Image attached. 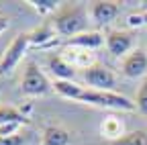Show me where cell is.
Here are the masks:
<instances>
[{
    "instance_id": "obj_1",
    "label": "cell",
    "mask_w": 147,
    "mask_h": 145,
    "mask_svg": "<svg viewBox=\"0 0 147 145\" xmlns=\"http://www.w3.org/2000/svg\"><path fill=\"white\" fill-rule=\"evenodd\" d=\"M53 27H55V33L63 37L65 41L76 37V35L84 33L86 31V25H88V8L82 6V4H63L55 19L51 21Z\"/></svg>"
},
{
    "instance_id": "obj_2",
    "label": "cell",
    "mask_w": 147,
    "mask_h": 145,
    "mask_svg": "<svg viewBox=\"0 0 147 145\" xmlns=\"http://www.w3.org/2000/svg\"><path fill=\"white\" fill-rule=\"evenodd\" d=\"M78 102L98 106V108H110V111H125V113L137 111V104L131 98H127L119 92H104V90H92V88L82 90Z\"/></svg>"
},
{
    "instance_id": "obj_3",
    "label": "cell",
    "mask_w": 147,
    "mask_h": 145,
    "mask_svg": "<svg viewBox=\"0 0 147 145\" xmlns=\"http://www.w3.org/2000/svg\"><path fill=\"white\" fill-rule=\"evenodd\" d=\"M29 47H31L29 33H18L16 37L10 41V45L4 49L2 57H0V78L8 76L10 71L18 65V61L25 57V53H27Z\"/></svg>"
},
{
    "instance_id": "obj_4",
    "label": "cell",
    "mask_w": 147,
    "mask_h": 145,
    "mask_svg": "<svg viewBox=\"0 0 147 145\" xmlns=\"http://www.w3.org/2000/svg\"><path fill=\"white\" fill-rule=\"evenodd\" d=\"M51 82L49 78L41 71V67L37 63H27L25 74H23V82H21V92L25 96H43L51 90Z\"/></svg>"
},
{
    "instance_id": "obj_5",
    "label": "cell",
    "mask_w": 147,
    "mask_h": 145,
    "mask_svg": "<svg viewBox=\"0 0 147 145\" xmlns=\"http://www.w3.org/2000/svg\"><path fill=\"white\" fill-rule=\"evenodd\" d=\"M82 78L92 90H104V92H115L117 88V76L115 71L106 67L104 63H92L82 71Z\"/></svg>"
},
{
    "instance_id": "obj_6",
    "label": "cell",
    "mask_w": 147,
    "mask_h": 145,
    "mask_svg": "<svg viewBox=\"0 0 147 145\" xmlns=\"http://www.w3.org/2000/svg\"><path fill=\"white\" fill-rule=\"evenodd\" d=\"M104 43H106V49L113 57H127L135 49V35L131 31L115 29V31H108L104 35Z\"/></svg>"
},
{
    "instance_id": "obj_7",
    "label": "cell",
    "mask_w": 147,
    "mask_h": 145,
    "mask_svg": "<svg viewBox=\"0 0 147 145\" xmlns=\"http://www.w3.org/2000/svg\"><path fill=\"white\" fill-rule=\"evenodd\" d=\"M121 74L129 80H137L147 76V51L143 47H135L121 61Z\"/></svg>"
},
{
    "instance_id": "obj_8",
    "label": "cell",
    "mask_w": 147,
    "mask_h": 145,
    "mask_svg": "<svg viewBox=\"0 0 147 145\" xmlns=\"http://www.w3.org/2000/svg\"><path fill=\"white\" fill-rule=\"evenodd\" d=\"M88 14L96 25H110L121 14V2H115V0H94L88 6Z\"/></svg>"
},
{
    "instance_id": "obj_9",
    "label": "cell",
    "mask_w": 147,
    "mask_h": 145,
    "mask_svg": "<svg viewBox=\"0 0 147 145\" xmlns=\"http://www.w3.org/2000/svg\"><path fill=\"white\" fill-rule=\"evenodd\" d=\"M102 45H104V35L100 31H84L65 41V47H76V49H84V51H94Z\"/></svg>"
},
{
    "instance_id": "obj_10",
    "label": "cell",
    "mask_w": 147,
    "mask_h": 145,
    "mask_svg": "<svg viewBox=\"0 0 147 145\" xmlns=\"http://www.w3.org/2000/svg\"><path fill=\"white\" fill-rule=\"evenodd\" d=\"M47 67L55 76V80H65V82H76V67H74L63 55H49Z\"/></svg>"
},
{
    "instance_id": "obj_11",
    "label": "cell",
    "mask_w": 147,
    "mask_h": 145,
    "mask_svg": "<svg viewBox=\"0 0 147 145\" xmlns=\"http://www.w3.org/2000/svg\"><path fill=\"white\" fill-rule=\"evenodd\" d=\"M55 35H57V33H55L53 23L51 21H45L43 25H39L37 29H33L29 33V41H31L33 47H49V45H53L55 41H57Z\"/></svg>"
},
{
    "instance_id": "obj_12",
    "label": "cell",
    "mask_w": 147,
    "mask_h": 145,
    "mask_svg": "<svg viewBox=\"0 0 147 145\" xmlns=\"http://www.w3.org/2000/svg\"><path fill=\"white\" fill-rule=\"evenodd\" d=\"M41 145H71L69 131L63 129V127H57V125H49L43 129Z\"/></svg>"
},
{
    "instance_id": "obj_13",
    "label": "cell",
    "mask_w": 147,
    "mask_h": 145,
    "mask_svg": "<svg viewBox=\"0 0 147 145\" xmlns=\"http://www.w3.org/2000/svg\"><path fill=\"white\" fill-rule=\"evenodd\" d=\"M84 88L86 86H80L78 82H65V80H55V84H53L55 92L63 98H69V100H78Z\"/></svg>"
},
{
    "instance_id": "obj_14",
    "label": "cell",
    "mask_w": 147,
    "mask_h": 145,
    "mask_svg": "<svg viewBox=\"0 0 147 145\" xmlns=\"http://www.w3.org/2000/svg\"><path fill=\"white\" fill-rule=\"evenodd\" d=\"M6 123H18V125H27L29 119L25 117L23 111H18L14 106L2 104L0 106V125H6Z\"/></svg>"
},
{
    "instance_id": "obj_15",
    "label": "cell",
    "mask_w": 147,
    "mask_h": 145,
    "mask_svg": "<svg viewBox=\"0 0 147 145\" xmlns=\"http://www.w3.org/2000/svg\"><path fill=\"white\" fill-rule=\"evenodd\" d=\"M102 135H106L110 141H115V139H121L123 137V123L119 121V119H115V117H108V119H104V123H102Z\"/></svg>"
},
{
    "instance_id": "obj_16",
    "label": "cell",
    "mask_w": 147,
    "mask_h": 145,
    "mask_svg": "<svg viewBox=\"0 0 147 145\" xmlns=\"http://www.w3.org/2000/svg\"><path fill=\"white\" fill-rule=\"evenodd\" d=\"M108 145H147V131H133L127 133L121 139L110 141Z\"/></svg>"
},
{
    "instance_id": "obj_17",
    "label": "cell",
    "mask_w": 147,
    "mask_h": 145,
    "mask_svg": "<svg viewBox=\"0 0 147 145\" xmlns=\"http://www.w3.org/2000/svg\"><path fill=\"white\" fill-rule=\"evenodd\" d=\"M29 4L39 12L41 16H49V14H53V12L59 10V4L61 2H57V0H29Z\"/></svg>"
},
{
    "instance_id": "obj_18",
    "label": "cell",
    "mask_w": 147,
    "mask_h": 145,
    "mask_svg": "<svg viewBox=\"0 0 147 145\" xmlns=\"http://www.w3.org/2000/svg\"><path fill=\"white\" fill-rule=\"evenodd\" d=\"M135 104H137V111H139V113L147 115V80L139 86V92H137Z\"/></svg>"
},
{
    "instance_id": "obj_19",
    "label": "cell",
    "mask_w": 147,
    "mask_h": 145,
    "mask_svg": "<svg viewBox=\"0 0 147 145\" xmlns=\"http://www.w3.org/2000/svg\"><path fill=\"white\" fill-rule=\"evenodd\" d=\"M127 27L129 29H139V27H147V10L139 12V14H131L127 19Z\"/></svg>"
},
{
    "instance_id": "obj_20",
    "label": "cell",
    "mask_w": 147,
    "mask_h": 145,
    "mask_svg": "<svg viewBox=\"0 0 147 145\" xmlns=\"http://www.w3.org/2000/svg\"><path fill=\"white\" fill-rule=\"evenodd\" d=\"M23 125L18 123H6V125H0V137H14L18 133V129H21Z\"/></svg>"
},
{
    "instance_id": "obj_21",
    "label": "cell",
    "mask_w": 147,
    "mask_h": 145,
    "mask_svg": "<svg viewBox=\"0 0 147 145\" xmlns=\"http://www.w3.org/2000/svg\"><path fill=\"white\" fill-rule=\"evenodd\" d=\"M23 135H14V137H0V145H21Z\"/></svg>"
},
{
    "instance_id": "obj_22",
    "label": "cell",
    "mask_w": 147,
    "mask_h": 145,
    "mask_svg": "<svg viewBox=\"0 0 147 145\" xmlns=\"http://www.w3.org/2000/svg\"><path fill=\"white\" fill-rule=\"evenodd\" d=\"M6 29H8V19L6 16H0V35H2Z\"/></svg>"
}]
</instances>
